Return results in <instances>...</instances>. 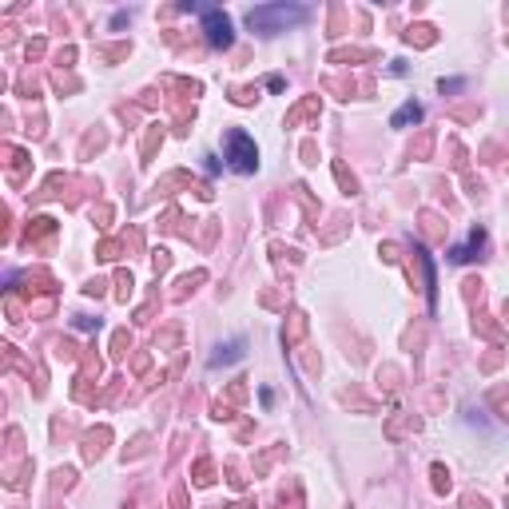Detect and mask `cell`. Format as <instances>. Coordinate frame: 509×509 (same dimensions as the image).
Segmentation results:
<instances>
[{
	"label": "cell",
	"mask_w": 509,
	"mask_h": 509,
	"mask_svg": "<svg viewBox=\"0 0 509 509\" xmlns=\"http://www.w3.org/2000/svg\"><path fill=\"white\" fill-rule=\"evenodd\" d=\"M302 20H307L302 4H263V8H251L247 13V25L255 32H267V36H274V32H283L291 25H302Z\"/></svg>",
	"instance_id": "cell-1"
},
{
	"label": "cell",
	"mask_w": 509,
	"mask_h": 509,
	"mask_svg": "<svg viewBox=\"0 0 509 509\" xmlns=\"http://www.w3.org/2000/svg\"><path fill=\"white\" fill-rule=\"evenodd\" d=\"M227 163L239 175H251L259 167V148H255V139L247 132H227Z\"/></svg>",
	"instance_id": "cell-2"
},
{
	"label": "cell",
	"mask_w": 509,
	"mask_h": 509,
	"mask_svg": "<svg viewBox=\"0 0 509 509\" xmlns=\"http://www.w3.org/2000/svg\"><path fill=\"white\" fill-rule=\"evenodd\" d=\"M203 32H207V40H211L215 48H227L231 44V20L219 8H207L203 13Z\"/></svg>",
	"instance_id": "cell-3"
},
{
	"label": "cell",
	"mask_w": 509,
	"mask_h": 509,
	"mask_svg": "<svg viewBox=\"0 0 509 509\" xmlns=\"http://www.w3.org/2000/svg\"><path fill=\"white\" fill-rule=\"evenodd\" d=\"M243 347H247L243 338H231L227 347H219V354H211V366H231L235 358H243Z\"/></svg>",
	"instance_id": "cell-4"
},
{
	"label": "cell",
	"mask_w": 509,
	"mask_h": 509,
	"mask_svg": "<svg viewBox=\"0 0 509 509\" xmlns=\"http://www.w3.org/2000/svg\"><path fill=\"white\" fill-rule=\"evenodd\" d=\"M473 247H482V231H473ZM449 259L466 263V259H473V255H470V247H454V251H449Z\"/></svg>",
	"instance_id": "cell-5"
},
{
	"label": "cell",
	"mask_w": 509,
	"mask_h": 509,
	"mask_svg": "<svg viewBox=\"0 0 509 509\" xmlns=\"http://www.w3.org/2000/svg\"><path fill=\"white\" fill-rule=\"evenodd\" d=\"M418 116H422V108H418V104H406V108L394 116V127H402L406 120H418Z\"/></svg>",
	"instance_id": "cell-6"
}]
</instances>
